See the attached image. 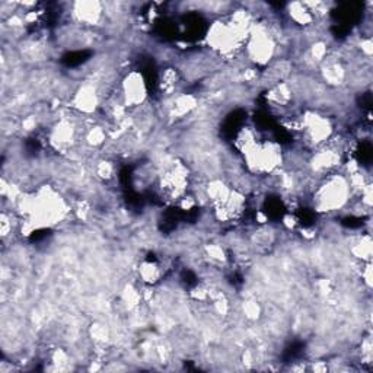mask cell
Wrapping results in <instances>:
<instances>
[{"label":"cell","instance_id":"cell-1","mask_svg":"<svg viewBox=\"0 0 373 373\" xmlns=\"http://www.w3.org/2000/svg\"><path fill=\"white\" fill-rule=\"evenodd\" d=\"M103 12L102 3L79 2L73 5V17L83 25H98Z\"/></svg>","mask_w":373,"mask_h":373}]
</instances>
